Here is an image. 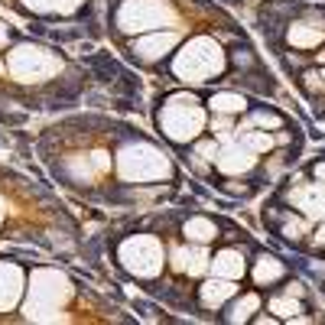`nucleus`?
<instances>
[{"mask_svg": "<svg viewBox=\"0 0 325 325\" xmlns=\"http://www.w3.org/2000/svg\"><path fill=\"white\" fill-rule=\"evenodd\" d=\"M322 62H325V55H322Z\"/></svg>", "mask_w": 325, "mask_h": 325, "instance_id": "nucleus-3", "label": "nucleus"}, {"mask_svg": "<svg viewBox=\"0 0 325 325\" xmlns=\"http://www.w3.org/2000/svg\"><path fill=\"white\" fill-rule=\"evenodd\" d=\"M85 68L94 75V78H101V81H117L121 78V65H117L114 59H111L107 52H98V55H88L85 59Z\"/></svg>", "mask_w": 325, "mask_h": 325, "instance_id": "nucleus-1", "label": "nucleus"}, {"mask_svg": "<svg viewBox=\"0 0 325 325\" xmlns=\"http://www.w3.org/2000/svg\"><path fill=\"white\" fill-rule=\"evenodd\" d=\"M211 104H218L221 111H234V107H244V98H228V94H221L218 101H211Z\"/></svg>", "mask_w": 325, "mask_h": 325, "instance_id": "nucleus-2", "label": "nucleus"}]
</instances>
